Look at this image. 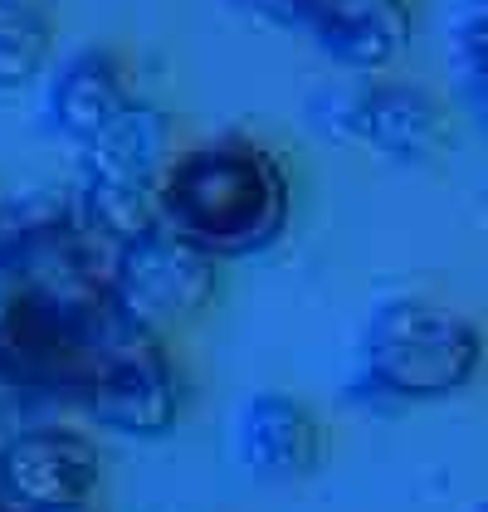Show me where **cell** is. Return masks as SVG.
Returning a JSON list of instances; mask_svg holds the SVG:
<instances>
[{
    "mask_svg": "<svg viewBox=\"0 0 488 512\" xmlns=\"http://www.w3.org/2000/svg\"><path fill=\"white\" fill-rule=\"evenodd\" d=\"M0 386L64 400L132 439L176 425V371L162 337L113 293V249L69 215L0 230Z\"/></svg>",
    "mask_w": 488,
    "mask_h": 512,
    "instance_id": "6da1fadb",
    "label": "cell"
},
{
    "mask_svg": "<svg viewBox=\"0 0 488 512\" xmlns=\"http://www.w3.org/2000/svg\"><path fill=\"white\" fill-rule=\"evenodd\" d=\"M454 54H459V69H464L469 88L488 93V5H479L469 20H459Z\"/></svg>",
    "mask_w": 488,
    "mask_h": 512,
    "instance_id": "7c38bea8",
    "label": "cell"
},
{
    "mask_svg": "<svg viewBox=\"0 0 488 512\" xmlns=\"http://www.w3.org/2000/svg\"><path fill=\"white\" fill-rule=\"evenodd\" d=\"M171 118L152 103H127L88 147H83L79 191H74V220L79 230L122 249L147 230L162 225V176Z\"/></svg>",
    "mask_w": 488,
    "mask_h": 512,
    "instance_id": "3957f363",
    "label": "cell"
},
{
    "mask_svg": "<svg viewBox=\"0 0 488 512\" xmlns=\"http://www.w3.org/2000/svg\"><path fill=\"white\" fill-rule=\"evenodd\" d=\"M0 512H15V508H10V503H5V498H0Z\"/></svg>",
    "mask_w": 488,
    "mask_h": 512,
    "instance_id": "5bb4252c",
    "label": "cell"
},
{
    "mask_svg": "<svg viewBox=\"0 0 488 512\" xmlns=\"http://www.w3.org/2000/svg\"><path fill=\"white\" fill-rule=\"evenodd\" d=\"M49 512H93L88 503H69V508H49Z\"/></svg>",
    "mask_w": 488,
    "mask_h": 512,
    "instance_id": "4fadbf2b",
    "label": "cell"
},
{
    "mask_svg": "<svg viewBox=\"0 0 488 512\" xmlns=\"http://www.w3.org/2000/svg\"><path fill=\"white\" fill-rule=\"evenodd\" d=\"M479 361L484 332L430 298H391L362 332L366 386L386 400H440L464 391Z\"/></svg>",
    "mask_w": 488,
    "mask_h": 512,
    "instance_id": "277c9868",
    "label": "cell"
},
{
    "mask_svg": "<svg viewBox=\"0 0 488 512\" xmlns=\"http://www.w3.org/2000/svg\"><path fill=\"white\" fill-rule=\"evenodd\" d=\"M474 5H488V0H474Z\"/></svg>",
    "mask_w": 488,
    "mask_h": 512,
    "instance_id": "9a60e30c",
    "label": "cell"
},
{
    "mask_svg": "<svg viewBox=\"0 0 488 512\" xmlns=\"http://www.w3.org/2000/svg\"><path fill=\"white\" fill-rule=\"evenodd\" d=\"M122 108H127V83H122L118 59L108 49L74 54L49 83V122L83 147L118 118Z\"/></svg>",
    "mask_w": 488,
    "mask_h": 512,
    "instance_id": "30bf717a",
    "label": "cell"
},
{
    "mask_svg": "<svg viewBox=\"0 0 488 512\" xmlns=\"http://www.w3.org/2000/svg\"><path fill=\"white\" fill-rule=\"evenodd\" d=\"M240 459L264 483H293L318 469L323 459V425L293 395L264 391L249 395L240 410Z\"/></svg>",
    "mask_w": 488,
    "mask_h": 512,
    "instance_id": "ba28073f",
    "label": "cell"
},
{
    "mask_svg": "<svg viewBox=\"0 0 488 512\" xmlns=\"http://www.w3.org/2000/svg\"><path fill=\"white\" fill-rule=\"evenodd\" d=\"M337 127L396 161H430L449 147V118L440 98L415 83H366L347 93Z\"/></svg>",
    "mask_w": 488,
    "mask_h": 512,
    "instance_id": "52a82bcc",
    "label": "cell"
},
{
    "mask_svg": "<svg viewBox=\"0 0 488 512\" xmlns=\"http://www.w3.org/2000/svg\"><path fill=\"white\" fill-rule=\"evenodd\" d=\"M303 30L347 69H381L410 40L406 0H308Z\"/></svg>",
    "mask_w": 488,
    "mask_h": 512,
    "instance_id": "9c48e42d",
    "label": "cell"
},
{
    "mask_svg": "<svg viewBox=\"0 0 488 512\" xmlns=\"http://www.w3.org/2000/svg\"><path fill=\"white\" fill-rule=\"evenodd\" d=\"M98 483V449L64 425L20 430L0 449V498L15 512H49L83 503Z\"/></svg>",
    "mask_w": 488,
    "mask_h": 512,
    "instance_id": "8992f818",
    "label": "cell"
},
{
    "mask_svg": "<svg viewBox=\"0 0 488 512\" xmlns=\"http://www.w3.org/2000/svg\"><path fill=\"white\" fill-rule=\"evenodd\" d=\"M49 59V20L35 0H0V93L25 88Z\"/></svg>",
    "mask_w": 488,
    "mask_h": 512,
    "instance_id": "8fae6325",
    "label": "cell"
},
{
    "mask_svg": "<svg viewBox=\"0 0 488 512\" xmlns=\"http://www.w3.org/2000/svg\"><path fill=\"white\" fill-rule=\"evenodd\" d=\"M162 225L210 259L264 254L288 230V176L249 137H210L162 176Z\"/></svg>",
    "mask_w": 488,
    "mask_h": 512,
    "instance_id": "7a4b0ae2",
    "label": "cell"
},
{
    "mask_svg": "<svg viewBox=\"0 0 488 512\" xmlns=\"http://www.w3.org/2000/svg\"><path fill=\"white\" fill-rule=\"evenodd\" d=\"M113 293L132 322L162 337L166 327L205 313V303L215 298V259L157 225L113 249Z\"/></svg>",
    "mask_w": 488,
    "mask_h": 512,
    "instance_id": "5b68a950",
    "label": "cell"
}]
</instances>
